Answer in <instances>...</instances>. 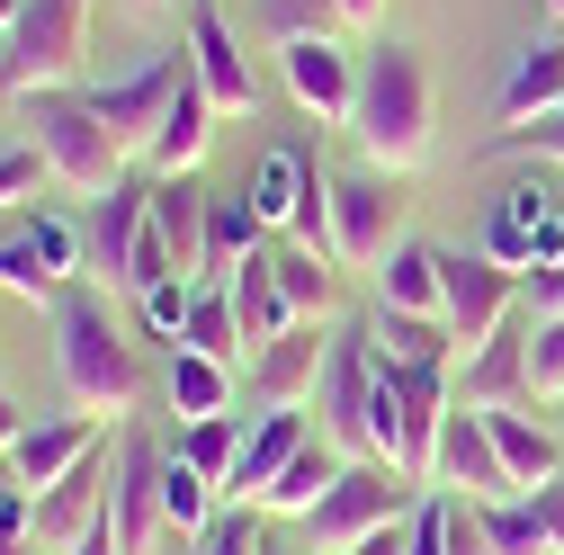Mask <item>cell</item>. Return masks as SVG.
Segmentation results:
<instances>
[{
  "label": "cell",
  "instance_id": "obj_36",
  "mask_svg": "<svg viewBox=\"0 0 564 555\" xmlns=\"http://www.w3.org/2000/svg\"><path fill=\"white\" fill-rule=\"evenodd\" d=\"M188 350L225 359V368H242V359H251V340H242V323H234V296H225V287H197V305H188Z\"/></svg>",
  "mask_w": 564,
  "mask_h": 555
},
{
  "label": "cell",
  "instance_id": "obj_49",
  "mask_svg": "<svg viewBox=\"0 0 564 555\" xmlns=\"http://www.w3.org/2000/svg\"><path fill=\"white\" fill-rule=\"evenodd\" d=\"M332 10H340V28H377V10H386V0H332Z\"/></svg>",
  "mask_w": 564,
  "mask_h": 555
},
{
  "label": "cell",
  "instance_id": "obj_37",
  "mask_svg": "<svg viewBox=\"0 0 564 555\" xmlns=\"http://www.w3.org/2000/svg\"><path fill=\"white\" fill-rule=\"evenodd\" d=\"M368 331H377V350H386V359H457V331L431 323V314H377Z\"/></svg>",
  "mask_w": 564,
  "mask_h": 555
},
{
  "label": "cell",
  "instance_id": "obj_24",
  "mask_svg": "<svg viewBox=\"0 0 564 555\" xmlns=\"http://www.w3.org/2000/svg\"><path fill=\"white\" fill-rule=\"evenodd\" d=\"M153 233H162V251H171V269L188 287H206V188H197V171L153 179Z\"/></svg>",
  "mask_w": 564,
  "mask_h": 555
},
{
  "label": "cell",
  "instance_id": "obj_19",
  "mask_svg": "<svg viewBox=\"0 0 564 555\" xmlns=\"http://www.w3.org/2000/svg\"><path fill=\"white\" fill-rule=\"evenodd\" d=\"M323 359H332L323 323H296L288 340H269V350L251 359V403L260 412H305L323 394Z\"/></svg>",
  "mask_w": 564,
  "mask_h": 555
},
{
  "label": "cell",
  "instance_id": "obj_31",
  "mask_svg": "<svg viewBox=\"0 0 564 555\" xmlns=\"http://www.w3.org/2000/svg\"><path fill=\"white\" fill-rule=\"evenodd\" d=\"M340 466H349V457H340L332 439H305V448L288 457V475H278L269 493H260V511H278V520H305V511L332 493V483H340Z\"/></svg>",
  "mask_w": 564,
  "mask_h": 555
},
{
  "label": "cell",
  "instance_id": "obj_42",
  "mask_svg": "<svg viewBox=\"0 0 564 555\" xmlns=\"http://www.w3.org/2000/svg\"><path fill=\"white\" fill-rule=\"evenodd\" d=\"M269 36H278V45L340 36V10H332V0H269Z\"/></svg>",
  "mask_w": 564,
  "mask_h": 555
},
{
  "label": "cell",
  "instance_id": "obj_8",
  "mask_svg": "<svg viewBox=\"0 0 564 555\" xmlns=\"http://www.w3.org/2000/svg\"><path fill=\"white\" fill-rule=\"evenodd\" d=\"M394 242H412L394 171H332V260L340 269H386Z\"/></svg>",
  "mask_w": 564,
  "mask_h": 555
},
{
  "label": "cell",
  "instance_id": "obj_3",
  "mask_svg": "<svg viewBox=\"0 0 564 555\" xmlns=\"http://www.w3.org/2000/svg\"><path fill=\"white\" fill-rule=\"evenodd\" d=\"M440 422H448V359H386V377H377V466H394L403 483H431Z\"/></svg>",
  "mask_w": 564,
  "mask_h": 555
},
{
  "label": "cell",
  "instance_id": "obj_26",
  "mask_svg": "<svg viewBox=\"0 0 564 555\" xmlns=\"http://www.w3.org/2000/svg\"><path fill=\"white\" fill-rule=\"evenodd\" d=\"M305 439H314V431H305V412H251V439H242V466H234L225 493H234V502H260L269 483L288 475V457H296Z\"/></svg>",
  "mask_w": 564,
  "mask_h": 555
},
{
  "label": "cell",
  "instance_id": "obj_43",
  "mask_svg": "<svg viewBox=\"0 0 564 555\" xmlns=\"http://www.w3.org/2000/svg\"><path fill=\"white\" fill-rule=\"evenodd\" d=\"M45 537H36V493H10L0 502V555H36Z\"/></svg>",
  "mask_w": 564,
  "mask_h": 555
},
{
  "label": "cell",
  "instance_id": "obj_44",
  "mask_svg": "<svg viewBox=\"0 0 564 555\" xmlns=\"http://www.w3.org/2000/svg\"><path fill=\"white\" fill-rule=\"evenodd\" d=\"M36 179H54V171H45V153H36V144H10V153H0V206H10V197H28V188H36Z\"/></svg>",
  "mask_w": 564,
  "mask_h": 555
},
{
  "label": "cell",
  "instance_id": "obj_15",
  "mask_svg": "<svg viewBox=\"0 0 564 555\" xmlns=\"http://www.w3.org/2000/svg\"><path fill=\"white\" fill-rule=\"evenodd\" d=\"M153 251V179H117L90 206V269L108 287H134V260Z\"/></svg>",
  "mask_w": 564,
  "mask_h": 555
},
{
  "label": "cell",
  "instance_id": "obj_20",
  "mask_svg": "<svg viewBox=\"0 0 564 555\" xmlns=\"http://www.w3.org/2000/svg\"><path fill=\"white\" fill-rule=\"evenodd\" d=\"M108 483H117V466H108V448H99V457H82L73 475H63L54 493H36V537H45V555L82 546V529L108 511Z\"/></svg>",
  "mask_w": 564,
  "mask_h": 555
},
{
  "label": "cell",
  "instance_id": "obj_7",
  "mask_svg": "<svg viewBox=\"0 0 564 555\" xmlns=\"http://www.w3.org/2000/svg\"><path fill=\"white\" fill-rule=\"evenodd\" d=\"M394 520H412V483H403L394 466H368V457H349V466H340V483L305 511L314 555H349L359 537H377V529H394Z\"/></svg>",
  "mask_w": 564,
  "mask_h": 555
},
{
  "label": "cell",
  "instance_id": "obj_34",
  "mask_svg": "<svg viewBox=\"0 0 564 555\" xmlns=\"http://www.w3.org/2000/svg\"><path fill=\"white\" fill-rule=\"evenodd\" d=\"M269 269H278V287H288L296 323H323V314H332V260H323V251H305V242L278 233V242H269Z\"/></svg>",
  "mask_w": 564,
  "mask_h": 555
},
{
  "label": "cell",
  "instance_id": "obj_17",
  "mask_svg": "<svg viewBox=\"0 0 564 555\" xmlns=\"http://www.w3.org/2000/svg\"><path fill=\"white\" fill-rule=\"evenodd\" d=\"M153 475H162V448H153L144 431H126V439H117V483H108V520H117V546H126V555H153V546L171 537Z\"/></svg>",
  "mask_w": 564,
  "mask_h": 555
},
{
  "label": "cell",
  "instance_id": "obj_30",
  "mask_svg": "<svg viewBox=\"0 0 564 555\" xmlns=\"http://www.w3.org/2000/svg\"><path fill=\"white\" fill-rule=\"evenodd\" d=\"M153 493H162V529H171V537H188V546H197L206 529H216V502H225V493H216V483H206V475H197L180 448H162Z\"/></svg>",
  "mask_w": 564,
  "mask_h": 555
},
{
  "label": "cell",
  "instance_id": "obj_40",
  "mask_svg": "<svg viewBox=\"0 0 564 555\" xmlns=\"http://www.w3.org/2000/svg\"><path fill=\"white\" fill-rule=\"evenodd\" d=\"M188 305H197L188 278H153V287L134 296V314H144V331H153V340H188Z\"/></svg>",
  "mask_w": 564,
  "mask_h": 555
},
{
  "label": "cell",
  "instance_id": "obj_10",
  "mask_svg": "<svg viewBox=\"0 0 564 555\" xmlns=\"http://www.w3.org/2000/svg\"><path fill=\"white\" fill-rule=\"evenodd\" d=\"M82 233L63 216H28L19 233H0V287L28 305H63V287H82Z\"/></svg>",
  "mask_w": 564,
  "mask_h": 555
},
{
  "label": "cell",
  "instance_id": "obj_23",
  "mask_svg": "<svg viewBox=\"0 0 564 555\" xmlns=\"http://www.w3.org/2000/svg\"><path fill=\"white\" fill-rule=\"evenodd\" d=\"M225 296H234V323H242V340H251V359L269 350V340H288V331H296V305H288V287H278L269 251H251V260L225 269Z\"/></svg>",
  "mask_w": 564,
  "mask_h": 555
},
{
  "label": "cell",
  "instance_id": "obj_47",
  "mask_svg": "<svg viewBox=\"0 0 564 555\" xmlns=\"http://www.w3.org/2000/svg\"><path fill=\"white\" fill-rule=\"evenodd\" d=\"M63 555H126V546H117V520H108V511H99V520H90V529H82V546H63Z\"/></svg>",
  "mask_w": 564,
  "mask_h": 555
},
{
  "label": "cell",
  "instance_id": "obj_35",
  "mask_svg": "<svg viewBox=\"0 0 564 555\" xmlns=\"http://www.w3.org/2000/svg\"><path fill=\"white\" fill-rule=\"evenodd\" d=\"M242 439H251V431H242V412H216V422H180V439H171V448H180V457H188V466L225 493L234 466H242Z\"/></svg>",
  "mask_w": 564,
  "mask_h": 555
},
{
  "label": "cell",
  "instance_id": "obj_39",
  "mask_svg": "<svg viewBox=\"0 0 564 555\" xmlns=\"http://www.w3.org/2000/svg\"><path fill=\"white\" fill-rule=\"evenodd\" d=\"M197 555H269V511H260V502L216 511V529L197 537Z\"/></svg>",
  "mask_w": 564,
  "mask_h": 555
},
{
  "label": "cell",
  "instance_id": "obj_16",
  "mask_svg": "<svg viewBox=\"0 0 564 555\" xmlns=\"http://www.w3.org/2000/svg\"><path fill=\"white\" fill-rule=\"evenodd\" d=\"M99 448H108V422H90V412H28L10 466H19L28 493H54V483L73 475L82 457H99Z\"/></svg>",
  "mask_w": 564,
  "mask_h": 555
},
{
  "label": "cell",
  "instance_id": "obj_56",
  "mask_svg": "<svg viewBox=\"0 0 564 555\" xmlns=\"http://www.w3.org/2000/svg\"><path fill=\"white\" fill-rule=\"evenodd\" d=\"M269 555H278V546H269Z\"/></svg>",
  "mask_w": 564,
  "mask_h": 555
},
{
  "label": "cell",
  "instance_id": "obj_12",
  "mask_svg": "<svg viewBox=\"0 0 564 555\" xmlns=\"http://www.w3.org/2000/svg\"><path fill=\"white\" fill-rule=\"evenodd\" d=\"M440 287H448V331H457V350L475 359L492 331L511 323V296H520V278L502 260H484V251H440Z\"/></svg>",
  "mask_w": 564,
  "mask_h": 555
},
{
  "label": "cell",
  "instance_id": "obj_9",
  "mask_svg": "<svg viewBox=\"0 0 564 555\" xmlns=\"http://www.w3.org/2000/svg\"><path fill=\"white\" fill-rule=\"evenodd\" d=\"M484 260H502L511 278H538V269H555V260H564V206H555L538 179L502 188V197L484 206Z\"/></svg>",
  "mask_w": 564,
  "mask_h": 555
},
{
  "label": "cell",
  "instance_id": "obj_14",
  "mask_svg": "<svg viewBox=\"0 0 564 555\" xmlns=\"http://www.w3.org/2000/svg\"><path fill=\"white\" fill-rule=\"evenodd\" d=\"M188 63H197L206 99H216V117H251V108H260V73H251V54H242V36L225 28L216 0H188Z\"/></svg>",
  "mask_w": 564,
  "mask_h": 555
},
{
  "label": "cell",
  "instance_id": "obj_13",
  "mask_svg": "<svg viewBox=\"0 0 564 555\" xmlns=\"http://www.w3.org/2000/svg\"><path fill=\"white\" fill-rule=\"evenodd\" d=\"M431 483H440V493H466V502H511V475H502V448H492L484 403H448Z\"/></svg>",
  "mask_w": 564,
  "mask_h": 555
},
{
  "label": "cell",
  "instance_id": "obj_33",
  "mask_svg": "<svg viewBox=\"0 0 564 555\" xmlns=\"http://www.w3.org/2000/svg\"><path fill=\"white\" fill-rule=\"evenodd\" d=\"M278 233L251 216V197H206V278H225L234 260H251V251H269Z\"/></svg>",
  "mask_w": 564,
  "mask_h": 555
},
{
  "label": "cell",
  "instance_id": "obj_1",
  "mask_svg": "<svg viewBox=\"0 0 564 555\" xmlns=\"http://www.w3.org/2000/svg\"><path fill=\"white\" fill-rule=\"evenodd\" d=\"M54 368H63L73 412H90V422H126L144 403V359H134V340L117 331V314L90 287H63V305H54Z\"/></svg>",
  "mask_w": 564,
  "mask_h": 555
},
{
  "label": "cell",
  "instance_id": "obj_25",
  "mask_svg": "<svg viewBox=\"0 0 564 555\" xmlns=\"http://www.w3.org/2000/svg\"><path fill=\"white\" fill-rule=\"evenodd\" d=\"M457 403H484V412H502V403H529V314L502 323L484 340V350L466 359V394Z\"/></svg>",
  "mask_w": 564,
  "mask_h": 555
},
{
  "label": "cell",
  "instance_id": "obj_2",
  "mask_svg": "<svg viewBox=\"0 0 564 555\" xmlns=\"http://www.w3.org/2000/svg\"><path fill=\"white\" fill-rule=\"evenodd\" d=\"M431 117H440V99H431V63H421V45H377L359 63V108H349L368 162L394 171V179L421 171V162H431Z\"/></svg>",
  "mask_w": 564,
  "mask_h": 555
},
{
  "label": "cell",
  "instance_id": "obj_22",
  "mask_svg": "<svg viewBox=\"0 0 564 555\" xmlns=\"http://www.w3.org/2000/svg\"><path fill=\"white\" fill-rule=\"evenodd\" d=\"M206 144H216V99H206V81H197V63H188V81L171 90V117H162V134H153V179H188L197 162H206Z\"/></svg>",
  "mask_w": 564,
  "mask_h": 555
},
{
  "label": "cell",
  "instance_id": "obj_18",
  "mask_svg": "<svg viewBox=\"0 0 564 555\" xmlns=\"http://www.w3.org/2000/svg\"><path fill=\"white\" fill-rule=\"evenodd\" d=\"M278 73H288V99L323 126H349L359 108V63L340 54V36H305V45H278Z\"/></svg>",
  "mask_w": 564,
  "mask_h": 555
},
{
  "label": "cell",
  "instance_id": "obj_32",
  "mask_svg": "<svg viewBox=\"0 0 564 555\" xmlns=\"http://www.w3.org/2000/svg\"><path fill=\"white\" fill-rule=\"evenodd\" d=\"M475 511H484V537H492V555H564V537H555V520H546V502H538V493L475 502Z\"/></svg>",
  "mask_w": 564,
  "mask_h": 555
},
{
  "label": "cell",
  "instance_id": "obj_55",
  "mask_svg": "<svg viewBox=\"0 0 564 555\" xmlns=\"http://www.w3.org/2000/svg\"><path fill=\"white\" fill-rule=\"evenodd\" d=\"M538 10H546V19H564V0H538Z\"/></svg>",
  "mask_w": 564,
  "mask_h": 555
},
{
  "label": "cell",
  "instance_id": "obj_46",
  "mask_svg": "<svg viewBox=\"0 0 564 555\" xmlns=\"http://www.w3.org/2000/svg\"><path fill=\"white\" fill-rule=\"evenodd\" d=\"M520 305H529V323L564 314V260H555V269H538V278H520Z\"/></svg>",
  "mask_w": 564,
  "mask_h": 555
},
{
  "label": "cell",
  "instance_id": "obj_27",
  "mask_svg": "<svg viewBox=\"0 0 564 555\" xmlns=\"http://www.w3.org/2000/svg\"><path fill=\"white\" fill-rule=\"evenodd\" d=\"M162 394L180 422H216V412H234V368L225 359H206L188 350V340H171V359H162Z\"/></svg>",
  "mask_w": 564,
  "mask_h": 555
},
{
  "label": "cell",
  "instance_id": "obj_11",
  "mask_svg": "<svg viewBox=\"0 0 564 555\" xmlns=\"http://www.w3.org/2000/svg\"><path fill=\"white\" fill-rule=\"evenodd\" d=\"M188 81V54H153L134 81H90L82 99H90V117L126 144V162H144L153 153V134H162V117H171V90Z\"/></svg>",
  "mask_w": 564,
  "mask_h": 555
},
{
  "label": "cell",
  "instance_id": "obj_29",
  "mask_svg": "<svg viewBox=\"0 0 564 555\" xmlns=\"http://www.w3.org/2000/svg\"><path fill=\"white\" fill-rule=\"evenodd\" d=\"M502 126H538L546 108H564V45L555 36H538V45H520V63H511V81H502Z\"/></svg>",
  "mask_w": 564,
  "mask_h": 555
},
{
  "label": "cell",
  "instance_id": "obj_4",
  "mask_svg": "<svg viewBox=\"0 0 564 555\" xmlns=\"http://www.w3.org/2000/svg\"><path fill=\"white\" fill-rule=\"evenodd\" d=\"M28 108V126H36V153H45V171L73 188V197H108L117 179H126V144L90 117V99L82 90H36V99H19Z\"/></svg>",
  "mask_w": 564,
  "mask_h": 555
},
{
  "label": "cell",
  "instance_id": "obj_53",
  "mask_svg": "<svg viewBox=\"0 0 564 555\" xmlns=\"http://www.w3.org/2000/svg\"><path fill=\"white\" fill-rule=\"evenodd\" d=\"M19 10H28V0H0V45H10V28H19Z\"/></svg>",
  "mask_w": 564,
  "mask_h": 555
},
{
  "label": "cell",
  "instance_id": "obj_45",
  "mask_svg": "<svg viewBox=\"0 0 564 555\" xmlns=\"http://www.w3.org/2000/svg\"><path fill=\"white\" fill-rule=\"evenodd\" d=\"M448 555H492V537H484V511H475L466 493L448 502Z\"/></svg>",
  "mask_w": 564,
  "mask_h": 555
},
{
  "label": "cell",
  "instance_id": "obj_52",
  "mask_svg": "<svg viewBox=\"0 0 564 555\" xmlns=\"http://www.w3.org/2000/svg\"><path fill=\"white\" fill-rule=\"evenodd\" d=\"M10 493H28V483H19V466H10V448H0V502H10Z\"/></svg>",
  "mask_w": 564,
  "mask_h": 555
},
{
  "label": "cell",
  "instance_id": "obj_54",
  "mask_svg": "<svg viewBox=\"0 0 564 555\" xmlns=\"http://www.w3.org/2000/svg\"><path fill=\"white\" fill-rule=\"evenodd\" d=\"M126 10H171V0H126Z\"/></svg>",
  "mask_w": 564,
  "mask_h": 555
},
{
  "label": "cell",
  "instance_id": "obj_50",
  "mask_svg": "<svg viewBox=\"0 0 564 555\" xmlns=\"http://www.w3.org/2000/svg\"><path fill=\"white\" fill-rule=\"evenodd\" d=\"M19 431H28V412H19L10 394H0V448H19Z\"/></svg>",
  "mask_w": 564,
  "mask_h": 555
},
{
  "label": "cell",
  "instance_id": "obj_38",
  "mask_svg": "<svg viewBox=\"0 0 564 555\" xmlns=\"http://www.w3.org/2000/svg\"><path fill=\"white\" fill-rule=\"evenodd\" d=\"M529 403H564V314L529 323Z\"/></svg>",
  "mask_w": 564,
  "mask_h": 555
},
{
  "label": "cell",
  "instance_id": "obj_48",
  "mask_svg": "<svg viewBox=\"0 0 564 555\" xmlns=\"http://www.w3.org/2000/svg\"><path fill=\"white\" fill-rule=\"evenodd\" d=\"M349 555H412V537H403V520H394V529H377V537H359V546H349Z\"/></svg>",
  "mask_w": 564,
  "mask_h": 555
},
{
  "label": "cell",
  "instance_id": "obj_21",
  "mask_svg": "<svg viewBox=\"0 0 564 555\" xmlns=\"http://www.w3.org/2000/svg\"><path fill=\"white\" fill-rule=\"evenodd\" d=\"M492 422V448H502V475H511V493H546V483L564 475V439L538 422L529 403H502V412H484Z\"/></svg>",
  "mask_w": 564,
  "mask_h": 555
},
{
  "label": "cell",
  "instance_id": "obj_5",
  "mask_svg": "<svg viewBox=\"0 0 564 555\" xmlns=\"http://www.w3.org/2000/svg\"><path fill=\"white\" fill-rule=\"evenodd\" d=\"M90 63V0H28L10 45H0V99H36L82 81Z\"/></svg>",
  "mask_w": 564,
  "mask_h": 555
},
{
  "label": "cell",
  "instance_id": "obj_28",
  "mask_svg": "<svg viewBox=\"0 0 564 555\" xmlns=\"http://www.w3.org/2000/svg\"><path fill=\"white\" fill-rule=\"evenodd\" d=\"M377 296H386V314H431V323H448V314H440V305H448V287H440V242H394L386 269H377Z\"/></svg>",
  "mask_w": 564,
  "mask_h": 555
},
{
  "label": "cell",
  "instance_id": "obj_51",
  "mask_svg": "<svg viewBox=\"0 0 564 555\" xmlns=\"http://www.w3.org/2000/svg\"><path fill=\"white\" fill-rule=\"evenodd\" d=\"M538 502H546V520H555V537H564V475L546 483V493H538Z\"/></svg>",
  "mask_w": 564,
  "mask_h": 555
},
{
  "label": "cell",
  "instance_id": "obj_41",
  "mask_svg": "<svg viewBox=\"0 0 564 555\" xmlns=\"http://www.w3.org/2000/svg\"><path fill=\"white\" fill-rule=\"evenodd\" d=\"M511 153H538V162H564V108H546L538 126H502L484 144V162H511Z\"/></svg>",
  "mask_w": 564,
  "mask_h": 555
},
{
  "label": "cell",
  "instance_id": "obj_6",
  "mask_svg": "<svg viewBox=\"0 0 564 555\" xmlns=\"http://www.w3.org/2000/svg\"><path fill=\"white\" fill-rule=\"evenodd\" d=\"M377 377H386V350L368 323H340L332 331V359H323V439L340 457H368L377 466Z\"/></svg>",
  "mask_w": 564,
  "mask_h": 555
}]
</instances>
